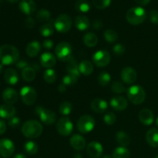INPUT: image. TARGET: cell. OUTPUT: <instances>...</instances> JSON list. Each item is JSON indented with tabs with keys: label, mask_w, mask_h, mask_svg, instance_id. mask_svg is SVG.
I'll list each match as a JSON object with an SVG mask.
<instances>
[{
	"label": "cell",
	"mask_w": 158,
	"mask_h": 158,
	"mask_svg": "<svg viewBox=\"0 0 158 158\" xmlns=\"http://www.w3.org/2000/svg\"><path fill=\"white\" fill-rule=\"evenodd\" d=\"M154 158H158V155H157V156H156V157H154Z\"/></svg>",
	"instance_id": "obj_62"
},
{
	"label": "cell",
	"mask_w": 158,
	"mask_h": 158,
	"mask_svg": "<svg viewBox=\"0 0 158 158\" xmlns=\"http://www.w3.org/2000/svg\"><path fill=\"white\" fill-rule=\"evenodd\" d=\"M19 52L12 45H3L0 46V62L2 65L15 64L19 61Z\"/></svg>",
	"instance_id": "obj_1"
},
{
	"label": "cell",
	"mask_w": 158,
	"mask_h": 158,
	"mask_svg": "<svg viewBox=\"0 0 158 158\" xmlns=\"http://www.w3.org/2000/svg\"><path fill=\"white\" fill-rule=\"evenodd\" d=\"M56 73L52 69H48L43 74V79L48 83H53L56 80Z\"/></svg>",
	"instance_id": "obj_38"
},
{
	"label": "cell",
	"mask_w": 158,
	"mask_h": 158,
	"mask_svg": "<svg viewBox=\"0 0 158 158\" xmlns=\"http://www.w3.org/2000/svg\"><path fill=\"white\" fill-rule=\"evenodd\" d=\"M147 18L146 11L141 7H133L126 13V19L128 23L134 26H137L145 21Z\"/></svg>",
	"instance_id": "obj_4"
},
{
	"label": "cell",
	"mask_w": 158,
	"mask_h": 158,
	"mask_svg": "<svg viewBox=\"0 0 158 158\" xmlns=\"http://www.w3.org/2000/svg\"><path fill=\"white\" fill-rule=\"evenodd\" d=\"M2 70H3V65L2 64V63H0V74L2 73Z\"/></svg>",
	"instance_id": "obj_59"
},
{
	"label": "cell",
	"mask_w": 158,
	"mask_h": 158,
	"mask_svg": "<svg viewBox=\"0 0 158 158\" xmlns=\"http://www.w3.org/2000/svg\"><path fill=\"white\" fill-rule=\"evenodd\" d=\"M43 46L45 49H47V50H50L53 48L54 43L53 41L51 40H46L43 41Z\"/></svg>",
	"instance_id": "obj_50"
},
{
	"label": "cell",
	"mask_w": 158,
	"mask_h": 158,
	"mask_svg": "<svg viewBox=\"0 0 158 158\" xmlns=\"http://www.w3.org/2000/svg\"><path fill=\"white\" fill-rule=\"evenodd\" d=\"M8 124H9V126L11 128L15 129V128H17L20 125V119L19 118V117L14 116L12 118L9 119Z\"/></svg>",
	"instance_id": "obj_46"
},
{
	"label": "cell",
	"mask_w": 158,
	"mask_h": 158,
	"mask_svg": "<svg viewBox=\"0 0 158 158\" xmlns=\"http://www.w3.org/2000/svg\"><path fill=\"white\" fill-rule=\"evenodd\" d=\"M40 32L43 36L49 37L53 35L54 33V24L52 25V22L46 23L42 25L40 28Z\"/></svg>",
	"instance_id": "obj_31"
},
{
	"label": "cell",
	"mask_w": 158,
	"mask_h": 158,
	"mask_svg": "<svg viewBox=\"0 0 158 158\" xmlns=\"http://www.w3.org/2000/svg\"><path fill=\"white\" fill-rule=\"evenodd\" d=\"M58 90H59V92L61 93V94H63V93L66 92V86H65V85L63 84V83H62V84H60V86H59Z\"/></svg>",
	"instance_id": "obj_54"
},
{
	"label": "cell",
	"mask_w": 158,
	"mask_h": 158,
	"mask_svg": "<svg viewBox=\"0 0 158 158\" xmlns=\"http://www.w3.org/2000/svg\"><path fill=\"white\" fill-rule=\"evenodd\" d=\"M71 147L76 151H82L86 148V140L83 136L80 134H74L69 140Z\"/></svg>",
	"instance_id": "obj_19"
},
{
	"label": "cell",
	"mask_w": 158,
	"mask_h": 158,
	"mask_svg": "<svg viewBox=\"0 0 158 158\" xmlns=\"http://www.w3.org/2000/svg\"><path fill=\"white\" fill-rule=\"evenodd\" d=\"M20 97L24 104L31 106L34 104L37 99V93L32 86H23L20 90Z\"/></svg>",
	"instance_id": "obj_9"
},
{
	"label": "cell",
	"mask_w": 158,
	"mask_h": 158,
	"mask_svg": "<svg viewBox=\"0 0 158 158\" xmlns=\"http://www.w3.org/2000/svg\"><path fill=\"white\" fill-rule=\"evenodd\" d=\"M15 151V145L9 139L0 140V155L4 158H8L13 154Z\"/></svg>",
	"instance_id": "obj_12"
},
{
	"label": "cell",
	"mask_w": 158,
	"mask_h": 158,
	"mask_svg": "<svg viewBox=\"0 0 158 158\" xmlns=\"http://www.w3.org/2000/svg\"><path fill=\"white\" fill-rule=\"evenodd\" d=\"M32 68H33L34 69H37V70H39V69H40V66H39L38 64H35V63H34L33 65H32Z\"/></svg>",
	"instance_id": "obj_56"
},
{
	"label": "cell",
	"mask_w": 158,
	"mask_h": 158,
	"mask_svg": "<svg viewBox=\"0 0 158 158\" xmlns=\"http://www.w3.org/2000/svg\"><path fill=\"white\" fill-rule=\"evenodd\" d=\"M139 120L143 125L150 126L154 123V115L151 110L143 109L139 113Z\"/></svg>",
	"instance_id": "obj_20"
},
{
	"label": "cell",
	"mask_w": 158,
	"mask_h": 158,
	"mask_svg": "<svg viewBox=\"0 0 158 158\" xmlns=\"http://www.w3.org/2000/svg\"><path fill=\"white\" fill-rule=\"evenodd\" d=\"M56 63V56L51 52H44L40 56V63L43 67L46 69H51Z\"/></svg>",
	"instance_id": "obj_18"
},
{
	"label": "cell",
	"mask_w": 158,
	"mask_h": 158,
	"mask_svg": "<svg viewBox=\"0 0 158 158\" xmlns=\"http://www.w3.org/2000/svg\"><path fill=\"white\" fill-rule=\"evenodd\" d=\"M35 113L39 115L41 121L46 125H52L56 120V115L51 110L38 106L35 108Z\"/></svg>",
	"instance_id": "obj_8"
},
{
	"label": "cell",
	"mask_w": 158,
	"mask_h": 158,
	"mask_svg": "<svg viewBox=\"0 0 158 158\" xmlns=\"http://www.w3.org/2000/svg\"><path fill=\"white\" fill-rule=\"evenodd\" d=\"M128 100L135 105H140L146 98V93L144 89L140 85H133L130 86L127 91Z\"/></svg>",
	"instance_id": "obj_3"
},
{
	"label": "cell",
	"mask_w": 158,
	"mask_h": 158,
	"mask_svg": "<svg viewBox=\"0 0 158 158\" xmlns=\"http://www.w3.org/2000/svg\"><path fill=\"white\" fill-rule=\"evenodd\" d=\"M103 36L106 41L109 43H115L118 38V34L115 30L112 29H108L104 31L103 33Z\"/></svg>",
	"instance_id": "obj_35"
},
{
	"label": "cell",
	"mask_w": 158,
	"mask_h": 158,
	"mask_svg": "<svg viewBox=\"0 0 158 158\" xmlns=\"http://www.w3.org/2000/svg\"><path fill=\"white\" fill-rule=\"evenodd\" d=\"M110 104L114 110L123 111L127 107L128 102L124 97L117 96V97H114L111 99Z\"/></svg>",
	"instance_id": "obj_15"
},
{
	"label": "cell",
	"mask_w": 158,
	"mask_h": 158,
	"mask_svg": "<svg viewBox=\"0 0 158 158\" xmlns=\"http://www.w3.org/2000/svg\"><path fill=\"white\" fill-rule=\"evenodd\" d=\"M73 158H83V156H82V154L77 153V154H76L75 155H74Z\"/></svg>",
	"instance_id": "obj_57"
},
{
	"label": "cell",
	"mask_w": 158,
	"mask_h": 158,
	"mask_svg": "<svg viewBox=\"0 0 158 158\" xmlns=\"http://www.w3.org/2000/svg\"><path fill=\"white\" fill-rule=\"evenodd\" d=\"M136 2L140 6H147V5L149 4V2H151V0H135Z\"/></svg>",
	"instance_id": "obj_53"
},
{
	"label": "cell",
	"mask_w": 158,
	"mask_h": 158,
	"mask_svg": "<svg viewBox=\"0 0 158 158\" xmlns=\"http://www.w3.org/2000/svg\"><path fill=\"white\" fill-rule=\"evenodd\" d=\"M19 8L23 13L29 15L35 12L36 4L33 0H22L19 4Z\"/></svg>",
	"instance_id": "obj_16"
},
{
	"label": "cell",
	"mask_w": 158,
	"mask_h": 158,
	"mask_svg": "<svg viewBox=\"0 0 158 158\" xmlns=\"http://www.w3.org/2000/svg\"><path fill=\"white\" fill-rule=\"evenodd\" d=\"M117 120L116 115L113 112H108L103 117V121L107 125H113L115 123Z\"/></svg>",
	"instance_id": "obj_44"
},
{
	"label": "cell",
	"mask_w": 158,
	"mask_h": 158,
	"mask_svg": "<svg viewBox=\"0 0 158 158\" xmlns=\"http://www.w3.org/2000/svg\"><path fill=\"white\" fill-rule=\"evenodd\" d=\"M35 76H36L35 70L30 66H28L22 70V77H23V80L26 82L33 81L35 78Z\"/></svg>",
	"instance_id": "obj_33"
},
{
	"label": "cell",
	"mask_w": 158,
	"mask_h": 158,
	"mask_svg": "<svg viewBox=\"0 0 158 158\" xmlns=\"http://www.w3.org/2000/svg\"><path fill=\"white\" fill-rule=\"evenodd\" d=\"M66 70H67L68 73L72 74V75L77 76V77H80V69H79V65L74 57H72V58L67 62Z\"/></svg>",
	"instance_id": "obj_28"
},
{
	"label": "cell",
	"mask_w": 158,
	"mask_h": 158,
	"mask_svg": "<svg viewBox=\"0 0 158 158\" xmlns=\"http://www.w3.org/2000/svg\"><path fill=\"white\" fill-rule=\"evenodd\" d=\"M113 51H114V54L117 56H122L124 54L126 49L123 45L120 44V43H117L113 48Z\"/></svg>",
	"instance_id": "obj_45"
},
{
	"label": "cell",
	"mask_w": 158,
	"mask_h": 158,
	"mask_svg": "<svg viewBox=\"0 0 158 158\" xmlns=\"http://www.w3.org/2000/svg\"><path fill=\"white\" fill-rule=\"evenodd\" d=\"M111 0H93V4L97 9H104L110 5Z\"/></svg>",
	"instance_id": "obj_43"
},
{
	"label": "cell",
	"mask_w": 158,
	"mask_h": 158,
	"mask_svg": "<svg viewBox=\"0 0 158 158\" xmlns=\"http://www.w3.org/2000/svg\"><path fill=\"white\" fill-rule=\"evenodd\" d=\"M137 74L134 69L130 66L123 68L120 73V78L122 81L126 84H133L137 80Z\"/></svg>",
	"instance_id": "obj_13"
},
{
	"label": "cell",
	"mask_w": 158,
	"mask_h": 158,
	"mask_svg": "<svg viewBox=\"0 0 158 158\" xmlns=\"http://www.w3.org/2000/svg\"><path fill=\"white\" fill-rule=\"evenodd\" d=\"M54 28L61 33H66L72 27V19L67 14H61L54 21Z\"/></svg>",
	"instance_id": "obj_6"
},
{
	"label": "cell",
	"mask_w": 158,
	"mask_h": 158,
	"mask_svg": "<svg viewBox=\"0 0 158 158\" xmlns=\"http://www.w3.org/2000/svg\"><path fill=\"white\" fill-rule=\"evenodd\" d=\"M73 110V105L70 102L64 101L60 104V113L63 116H68Z\"/></svg>",
	"instance_id": "obj_40"
},
{
	"label": "cell",
	"mask_w": 158,
	"mask_h": 158,
	"mask_svg": "<svg viewBox=\"0 0 158 158\" xmlns=\"http://www.w3.org/2000/svg\"><path fill=\"white\" fill-rule=\"evenodd\" d=\"M146 140L152 148H158V129L151 128L147 132Z\"/></svg>",
	"instance_id": "obj_24"
},
{
	"label": "cell",
	"mask_w": 158,
	"mask_h": 158,
	"mask_svg": "<svg viewBox=\"0 0 158 158\" xmlns=\"http://www.w3.org/2000/svg\"><path fill=\"white\" fill-rule=\"evenodd\" d=\"M2 99L6 103L12 105L18 100V93L12 88H6L2 93Z\"/></svg>",
	"instance_id": "obj_17"
},
{
	"label": "cell",
	"mask_w": 158,
	"mask_h": 158,
	"mask_svg": "<svg viewBox=\"0 0 158 158\" xmlns=\"http://www.w3.org/2000/svg\"><path fill=\"white\" fill-rule=\"evenodd\" d=\"M6 131V124L2 119H0V135H2Z\"/></svg>",
	"instance_id": "obj_52"
},
{
	"label": "cell",
	"mask_w": 158,
	"mask_h": 158,
	"mask_svg": "<svg viewBox=\"0 0 158 158\" xmlns=\"http://www.w3.org/2000/svg\"><path fill=\"white\" fill-rule=\"evenodd\" d=\"M83 43L88 47H94L98 43V37L94 32H87L83 36Z\"/></svg>",
	"instance_id": "obj_30"
},
{
	"label": "cell",
	"mask_w": 158,
	"mask_h": 158,
	"mask_svg": "<svg viewBox=\"0 0 158 158\" xmlns=\"http://www.w3.org/2000/svg\"><path fill=\"white\" fill-rule=\"evenodd\" d=\"M4 80L8 84L13 86L19 82V75L16 70L12 68H9L5 71Z\"/></svg>",
	"instance_id": "obj_23"
},
{
	"label": "cell",
	"mask_w": 158,
	"mask_h": 158,
	"mask_svg": "<svg viewBox=\"0 0 158 158\" xmlns=\"http://www.w3.org/2000/svg\"><path fill=\"white\" fill-rule=\"evenodd\" d=\"M80 73L84 76H89L94 71V65L89 60H83L79 64Z\"/></svg>",
	"instance_id": "obj_27"
},
{
	"label": "cell",
	"mask_w": 158,
	"mask_h": 158,
	"mask_svg": "<svg viewBox=\"0 0 158 158\" xmlns=\"http://www.w3.org/2000/svg\"><path fill=\"white\" fill-rule=\"evenodd\" d=\"M88 156L91 158H100L103 155V148L101 143L97 141H92L86 148Z\"/></svg>",
	"instance_id": "obj_14"
},
{
	"label": "cell",
	"mask_w": 158,
	"mask_h": 158,
	"mask_svg": "<svg viewBox=\"0 0 158 158\" xmlns=\"http://www.w3.org/2000/svg\"><path fill=\"white\" fill-rule=\"evenodd\" d=\"M74 24L77 29L80 31L87 30L90 26V22L89 19L85 15H78L76 17Z\"/></svg>",
	"instance_id": "obj_25"
},
{
	"label": "cell",
	"mask_w": 158,
	"mask_h": 158,
	"mask_svg": "<svg viewBox=\"0 0 158 158\" xmlns=\"http://www.w3.org/2000/svg\"><path fill=\"white\" fill-rule=\"evenodd\" d=\"M95 127V120L90 115H83L77 122V129L81 134L91 132Z\"/></svg>",
	"instance_id": "obj_7"
},
{
	"label": "cell",
	"mask_w": 158,
	"mask_h": 158,
	"mask_svg": "<svg viewBox=\"0 0 158 158\" xmlns=\"http://www.w3.org/2000/svg\"><path fill=\"white\" fill-rule=\"evenodd\" d=\"M79 77L77 76L72 75V74H66L64 77L63 78V83L66 86H69L74 85L78 80Z\"/></svg>",
	"instance_id": "obj_41"
},
{
	"label": "cell",
	"mask_w": 158,
	"mask_h": 158,
	"mask_svg": "<svg viewBox=\"0 0 158 158\" xmlns=\"http://www.w3.org/2000/svg\"><path fill=\"white\" fill-rule=\"evenodd\" d=\"M97 80H98V83H100V86H106L110 83L111 76L107 72L103 71V72H101L99 74Z\"/></svg>",
	"instance_id": "obj_39"
},
{
	"label": "cell",
	"mask_w": 158,
	"mask_h": 158,
	"mask_svg": "<svg viewBox=\"0 0 158 158\" xmlns=\"http://www.w3.org/2000/svg\"><path fill=\"white\" fill-rule=\"evenodd\" d=\"M24 25L27 29H32L35 26V20L32 17H27L25 19Z\"/></svg>",
	"instance_id": "obj_48"
},
{
	"label": "cell",
	"mask_w": 158,
	"mask_h": 158,
	"mask_svg": "<svg viewBox=\"0 0 158 158\" xmlns=\"http://www.w3.org/2000/svg\"><path fill=\"white\" fill-rule=\"evenodd\" d=\"M150 20L153 24L157 25L158 24V11L157 10H152L150 12Z\"/></svg>",
	"instance_id": "obj_47"
},
{
	"label": "cell",
	"mask_w": 158,
	"mask_h": 158,
	"mask_svg": "<svg viewBox=\"0 0 158 158\" xmlns=\"http://www.w3.org/2000/svg\"><path fill=\"white\" fill-rule=\"evenodd\" d=\"M50 18L51 13L47 9H40V11H38V12L36 14V19L40 23H46V22L49 21Z\"/></svg>",
	"instance_id": "obj_37"
},
{
	"label": "cell",
	"mask_w": 158,
	"mask_h": 158,
	"mask_svg": "<svg viewBox=\"0 0 158 158\" xmlns=\"http://www.w3.org/2000/svg\"><path fill=\"white\" fill-rule=\"evenodd\" d=\"M15 108L11 104H2L0 106V117L3 119H10L15 115Z\"/></svg>",
	"instance_id": "obj_22"
},
{
	"label": "cell",
	"mask_w": 158,
	"mask_h": 158,
	"mask_svg": "<svg viewBox=\"0 0 158 158\" xmlns=\"http://www.w3.org/2000/svg\"><path fill=\"white\" fill-rule=\"evenodd\" d=\"M111 90L114 93V94H123L126 91V88L123 86V83L118 81H114V83L111 84Z\"/></svg>",
	"instance_id": "obj_42"
},
{
	"label": "cell",
	"mask_w": 158,
	"mask_h": 158,
	"mask_svg": "<svg viewBox=\"0 0 158 158\" xmlns=\"http://www.w3.org/2000/svg\"><path fill=\"white\" fill-rule=\"evenodd\" d=\"M2 0H0V2H2Z\"/></svg>",
	"instance_id": "obj_63"
},
{
	"label": "cell",
	"mask_w": 158,
	"mask_h": 158,
	"mask_svg": "<svg viewBox=\"0 0 158 158\" xmlns=\"http://www.w3.org/2000/svg\"><path fill=\"white\" fill-rule=\"evenodd\" d=\"M55 54L61 61L68 62L73 57L72 46L67 42H61L56 46Z\"/></svg>",
	"instance_id": "obj_5"
},
{
	"label": "cell",
	"mask_w": 158,
	"mask_h": 158,
	"mask_svg": "<svg viewBox=\"0 0 158 158\" xmlns=\"http://www.w3.org/2000/svg\"><path fill=\"white\" fill-rule=\"evenodd\" d=\"M93 62L98 67H104L110 62V55L106 50L97 51L93 56Z\"/></svg>",
	"instance_id": "obj_11"
},
{
	"label": "cell",
	"mask_w": 158,
	"mask_h": 158,
	"mask_svg": "<svg viewBox=\"0 0 158 158\" xmlns=\"http://www.w3.org/2000/svg\"><path fill=\"white\" fill-rule=\"evenodd\" d=\"M15 66H16V67L18 68V69H22V70H23V69H24L25 68L29 66V63H28V62L26 61V60H20L15 63Z\"/></svg>",
	"instance_id": "obj_49"
},
{
	"label": "cell",
	"mask_w": 158,
	"mask_h": 158,
	"mask_svg": "<svg viewBox=\"0 0 158 158\" xmlns=\"http://www.w3.org/2000/svg\"><path fill=\"white\" fill-rule=\"evenodd\" d=\"M73 125L70 119L68 117H62L57 122V131L60 135L63 136V137H67V136L70 135L71 133L73 132Z\"/></svg>",
	"instance_id": "obj_10"
},
{
	"label": "cell",
	"mask_w": 158,
	"mask_h": 158,
	"mask_svg": "<svg viewBox=\"0 0 158 158\" xmlns=\"http://www.w3.org/2000/svg\"><path fill=\"white\" fill-rule=\"evenodd\" d=\"M93 27L95 29H100L103 27V23H102L101 20L97 19L93 23Z\"/></svg>",
	"instance_id": "obj_51"
},
{
	"label": "cell",
	"mask_w": 158,
	"mask_h": 158,
	"mask_svg": "<svg viewBox=\"0 0 158 158\" xmlns=\"http://www.w3.org/2000/svg\"><path fill=\"white\" fill-rule=\"evenodd\" d=\"M43 131V125L35 120L25 122L22 127V133L27 138H37L42 134Z\"/></svg>",
	"instance_id": "obj_2"
},
{
	"label": "cell",
	"mask_w": 158,
	"mask_h": 158,
	"mask_svg": "<svg viewBox=\"0 0 158 158\" xmlns=\"http://www.w3.org/2000/svg\"><path fill=\"white\" fill-rule=\"evenodd\" d=\"M156 125L158 127V117L157 118V120H156Z\"/></svg>",
	"instance_id": "obj_61"
},
{
	"label": "cell",
	"mask_w": 158,
	"mask_h": 158,
	"mask_svg": "<svg viewBox=\"0 0 158 158\" xmlns=\"http://www.w3.org/2000/svg\"><path fill=\"white\" fill-rule=\"evenodd\" d=\"M116 140L120 146L124 147V148L129 146L131 143V138H130L129 135L124 131L117 132L116 134Z\"/></svg>",
	"instance_id": "obj_29"
},
{
	"label": "cell",
	"mask_w": 158,
	"mask_h": 158,
	"mask_svg": "<svg viewBox=\"0 0 158 158\" xmlns=\"http://www.w3.org/2000/svg\"><path fill=\"white\" fill-rule=\"evenodd\" d=\"M41 51V45L38 41H32L27 45L26 49V54L29 57H35Z\"/></svg>",
	"instance_id": "obj_26"
},
{
	"label": "cell",
	"mask_w": 158,
	"mask_h": 158,
	"mask_svg": "<svg viewBox=\"0 0 158 158\" xmlns=\"http://www.w3.org/2000/svg\"><path fill=\"white\" fill-rule=\"evenodd\" d=\"M24 150L29 155H34L38 152V144L32 140H29L25 143Z\"/></svg>",
	"instance_id": "obj_36"
},
{
	"label": "cell",
	"mask_w": 158,
	"mask_h": 158,
	"mask_svg": "<svg viewBox=\"0 0 158 158\" xmlns=\"http://www.w3.org/2000/svg\"><path fill=\"white\" fill-rule=\"evenodd\" d=\"M74 6L76 10L81 13H86L90 10V4L87 0H77Z\"/></svg>",
	"instance_id": "obj_32"
},
{
	"label": "cell",
	"mask_w": 158,
	"mask_h": 158,
	"mask_svg": "<svg viewBox=\"0 0 158 158\" xmlns=\"http://www.w3.org/2000/svg\"><path fill=\"white\" fill-rule=\"evenodd\" d=\"M91 108L97 114H103L107 110L108 104L106 100L100 98H95L91 102Z\"/></svg>",
	"instance_id": "obj_21"
},
{
	"label": "cell",
	"mask_w": 158,
	"mask_h": 158,
	"mask_svg": "<svg viewBox=\"0 0 158 158\" xmlns=\"http://www.w3.org/2000/svg\"><path fill=\"white\" fill-rule=\"evenodd\" d=\"M13 158H26V157L23 154H17L16 155L14 156Z\"/></svg>",
	"instance_id": "obj_55"
},
{
	"label": "cell",
	"mask_w": 158,
	"mask_h": 158,
	"mask_svg": "<svg viewBox=\"0 0 158 158\" xmlns=\"http://www.w3.org/2000/svg\"><path fill=\"white\" fill-rule=\"evenodd\" d=\"M130 151L124 147H118L113 152V158H130Z\"/></svg>",
	"instance_id": "obj_34"
},
{
	"label": "cell",
	"mask_w": 158,
	"mask_h": 158,
	"mask_svg": "<svg viewBox=\"0 0 158 158\" xmlns=\"http://www.w3.org/2000/svg\"><path fill=\"white\" fill-rule=\"evenodd\" d=\"M8 1H9L10 3H15L19 1V0H8Z\"/></svg>",
	"instance_id": "obj_58"
},
{
	"label": "cell",
	"mask_w": 158,
	"mask_h": 158,
	"mask_svg": "<svg viewBox=\"0 0 158 158\" xmlns=\"http://www.w3.org/2000/svg\"><path fill=\"white\" fill-rule=\"evenodd\" d=\"M103 158H113V157L112 156H110V155H105Z\"/></svg>",
	"instance_id": "obj_60"
}]
</instances>
